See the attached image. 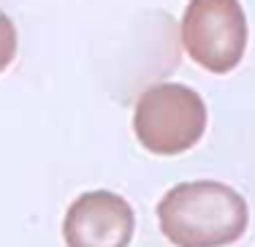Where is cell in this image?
<instances>
[{
	"mask_svg": "<svg viewBox=\"0 0 255 247\" xmlns=\"http://www.w3.org/2000/svg\"><path fill=\"white\" fill-rule=\"evenodd\" d=\"M163 237L177 247H228L245 237L250 209L242 193L215 179L174 185L157 204Z\"/></svg>",
	"mask_w": 255,
	"mask_h": 247,
	"instance_id": "1",
	"label": "cell"
},
{
	"mask_svg": "<svg viewBox=\"0 0 255 247\" xmlns=\"http://www.w3.org/2000/svg\"><path fill=\"white\" fill-rule=\"evenodd\" d=\"M206 104L187 84L163 82L144 90L133 112V130L141 147L155 155H182L201 141Z\"/></svg>",
	"mask_w": 255,
	"mask_h": 247,
	"instance_id": "2",
	"label": "cell"
},
{
	"mask_svg": "<svg viewBox=\"0 0 255 247\" xmlns=\"http://www.w3.org/2000/svg\"><path fill=\"white\" fill-rule=\"evenodd\" d=\"M185 52L212 74H228L247 49V16L239 0H190L182 16Z\"/></svg>",
	"mask_w": 255,
	"mask_h": 247,
	"instance_id": "3",
	"label": "cell"
},
{
	"mask_svg": "<svg viewBox=\"0 0 255 247\" xmlns=\"http://www.w3.org/2000/svg\"><path fill=\"white\" fill-rule=\"evenodd\" d=\"M136 228L133 207L112 190H90L68 207L63 239L68 247H128Z\"/></svg>",
	"mask_w": 255,
	"mask_h": 247,
	"instance_id": "4",
	"label": "cell"
},
{
	"mask_svg": "<svg viewBox=\"0 0 255 247\" xmlns=\"http://www.w3.org/2000/svg\"><path fill=\"white\" fill-rule=\"evenodd\" d=\"M16 57V27L8 16L0 11V74L11 65Z\"/></svg>",
	"mask_w": 255,
	"mask_h": 247,
	"instance_id": "5",
	"label": "cell"
}]
</instances>
